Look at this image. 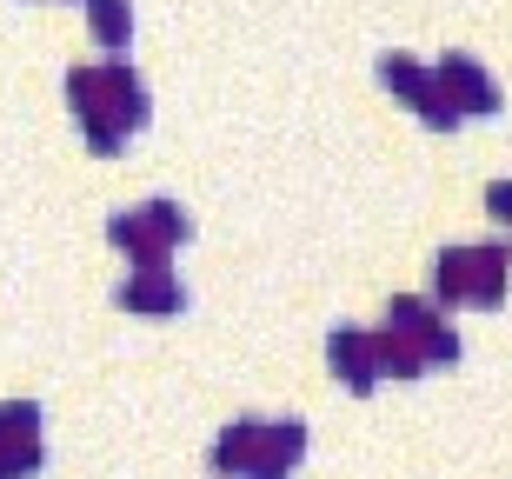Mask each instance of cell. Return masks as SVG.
Here are the masks:
<instances>
[{"mask_svg":"<svg viewBox=\"0 0 512 479\" xmlns=\"http://www.w3.org/2000/svg\"><path fill=\"white\" fill-rule=\"evenodd\" d=\"M260 413H240L233 426H220V440H213V453H207V466H213V479H247V466H253V446H260Z\"/></svg>","mask_w":512,"mask_h":479,"instance_id":"30bf717a","label":"cell"},{"mask_svg":"<svg viewBox=\"0 0 512 479\" xmlns=\"http://www.w3.org/2000/svg\"><path fill=\"white\" fill-rule=\"evenodd\" d=\"M87 7V34L107 47V54H127L133 40V0H80Z\"/></svg>","mask_w":512,"mask_h":479,"instance_id":"8fae6325","label":"cell"},{"mask_svg":"<svg viewBox=\"0 0 512 479\" xmlns=\"http://www.w3.org/2000/svg\"><path fill=\"white\" fill-rule=\"evenodd\" d=\"M114 300H120V313H133V320H173V313H187V287H180L173 267H133L114 287Z\"/></svg>","mask_w":512,"mask_h":479,"instance_id":"8992f818","label":"cell"},{"mask_svg":"<svg viewBox=\"0 0 512 479\" xmlns=\"http://www.w3.org/2000/svg\"><path fill=\"white\" fill-rule=\"evenodd\" d=\"M40 400H0V440H40Z\"/></svg>","mask_w":512,"mask_h":479,"instance_id":"5bb4252c","label":"cell"},{"mask_svg":"<svg viewBox=\"0 0 512 479\" xmlns=\"http://www.w3.org/2000/svg\"><path fill=\"white\" fill-rule=\"evenodd\" d=\"M433 74H439V87H446V100L459 107V120H486V114H499V80L486 74L473 54H459V47H453V54L439 60Z\"/></svg>","mask_w":512,"mask_h":479,"instance_id":"52a82bcc","label":"cell"},{"mask_svg":"<svg viewBox=\"0 0 512 479\" xmlns=\"http://www.w3.org/2000/svg\"><path fill=\"white\" fill-rule=\"evenodd\" d=\"M373 366H380V380H426V373H433V366L419 360L399 333H386V326L373 333Z\"/></svg>","mask_w":512,"mask_h":479,"instance_id":"7c38bea8","label":"cell"},{"mask_svg":"<svg viewBox=\"0 0 512 479\" xmlns=\"http://www.w3.org/2000/svg\"><path fill=\"white\" fill-rule=\"evenodd\" d=\"M47 446L40 440H0V479H40Z\"/></svg>","mask_w":512,"mask_h":479,"instance_id":"4fadbf2b","label":"cell"},{"mask_svg":"<svg viewBox=\"0 0 512 479\" xmlns=\"http://www.w3.org/2000/svg\"><path fill=\"white\" fill-rule=\"evenodd\" d=\"M306 460V420H266L260 426V446H253V466L247 479H293Z\"/></svg>","mask_w":512,"mask_h":479,"instance_id":"9c48e42d","label":"cell"},{"mask_svg":"<svg viewBox=\"0 0 512 479\" xmlns=\"http://www.w3.org/2000/svg\"><path fill=\"white\" fill-rule=\"evenodd\" d=\"M506 267L512 247L506 240H479V247H446L433 260V307H473V313H499L506 307Z\"/></svg>","mask_w":512,"mask_h":479,"instance_id":"7a4b0ae2","label":"cell"},{"mask_svg":"<svg viewBox=\"0 0 512 479\" xmlns=\"http://www.w3.org/2000/svg\"><path fill=\"white\" fill-rule=\"evenodd\" d=\"M326 366H333V380L353 393V400H366V393H380V366H373V333H360V326H333L326 333Z\"/></svg>","mask_w":512,"mask_h":479,"instance_id":"ba28073f","label":"cell"},{"mask_svg":"<svg viewBox=\"0 0 512 479\" xmlns=\"http://www.w3.org/2000/svg\"><path fill=\"white\" fill-rule=\"evenodd\" d=\"M486 213H493L499 227H512V180H493V187H486Z\"/></svg>","mask_w":512,"mask_h":479,"instance_id":"9a60e30c","label":"cell"},{"mask_svg":"<svg viewBox=\"0 0 512 479\" xmlns=\"http://www.w3.org/2000/svg\"><path fill=\"white\" fill-rule=\"evenodd\" d=\"M386 333H399V340L413 346L426 366H459V333H453V320H446L433 300H419V293H399L393 307H386Z\"/></svg>","mask_w":512,"mask_h":479,"instance_id":"5b68a950","label":"cell"},{"mask_svg":"<svg viewBox=\"0 0 512 479\" xmlns=\"http://www.w3.org/2000/svg\"><path fill=\"white\" fill-rule=\"evenodd\" d=\"M373 74H380V87H386V94H393V100H406V107H413V114L426 120L433 134H453V127H459V107L446 100L439 74H433V67H419L413 54H380V60H373Z\"/></svg>","mask_w":512,"mask_h":479,"instance_id":"277c9868","label":"cell"},{"mask_svg":"<svg viewBox=\"0 0 512 479\" xmlns=\"http://www.w3.org/2000/svg\"><path fill=\"white\" fill-rule=\"evenodd\" d=\"M107 240L127 253V267H167L173 253L193 240V213L180 200H147V207L107 213Z\"/></svg>","mask_w":512,"mask_h":479,"instance_id":"3957f363","label":"cell"},{"mask_svg":"<svg viewBox=\"0 0 512 479\" xmlns=\"http://www.w3.org/2000/svg\"><path fill=\"white\" fill-rule=\"evenodd\" d=\"M67 107H74L80 134L94 154H120L140 127L153 120L147 80L127 60H94V67H67Z\"/></svg>","mask_w":512,"mask_h":479,"instance_id":"6da1fadb","label":"cell"}]
</instances>
